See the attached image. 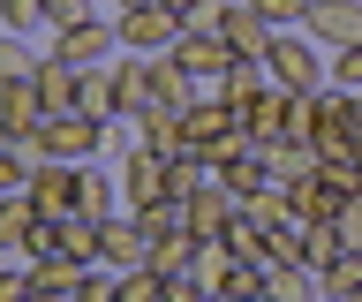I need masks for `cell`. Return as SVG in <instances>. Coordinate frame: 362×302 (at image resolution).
<instances>
[{"mask_svg":"<svg viewBox=\"0 0 362 302\" xmlns=\"http://www.w3.org/2000/svg\"><path fill=\"white\" fill-rule=\"evenodd\" d=\"M264 76L279 83V91H294V98H317L325 83H332V53L317 46L310 30H272V46H264Z\"/></svg>","mask_w":362,"mask_h":302,"instance_id":"obj_1","label":"cell"},{"mask_svg":"<svg viewBox=\"0 0 362 302\" xmlns=\"http://www.w3.org/2000/svg\"><path fill=\"white\" fill-rule=\"evenodd\" d=\"M38 159H68V166H83V159H106V121H90V114H53L38 129Z\"/></svg>","mask_w":362,"mask_h":302,"instance_id":"obj_2","label":"cell"},{"mask_svg":"<svg viewBox=\"0 0 362 302\" xmlns=\"http://www.w3.org/2000/svg\"><path fill=\"white\" fill-rule=\"evenodd\" d=\"M113 30H121V53H174L181 16L166 8V0H144V8H121V16H113Z\"/></svg>","mask_w":362,"mask_h":302,"instance_id":"obj_3","label":"cell"},{"mask_svg":"<svg viewBox=\"0 0 362 302\" xmlns=\"http://www.w3.org/2000/svg\"><path fill=\"white\" fill-rule=\"evenodd\" d=\"M113 53H121L113 16H90V23H76V30H53V61H68V69H106Z\"/></svg>","mask_w":362,"mask_h":302,"instance_id":"obj_4","label":"cell"},{"mask_svg":"<svg viewBox=\"0 0 362 302\" xmlns=\"http://www.w3.org/2000/svg\"><path fill=\"white\" fill-rule=\"evenodd\" d=\"M174 61H181L189 76H197V98H204V91H219V76L234 69L242 53L226 46L219 30H181V38H174Z\"/></svg>","mask_w":362,"mask_h":302,"instance_id":"obj_5","label":"cell"},{"mask_svg":"<svg viewBox=\"0 0 362 302\" xmlns=\"http://www.w3.org/2000/svg\"><path fill=\"white\" fill-rule=\"evenodd\" d=\"M98 265L106 272H144L151 265V234L136 227V211H113L106 227H98Z\"/></svg>","mask_w":362,"mask_h":302,"instance_id":"obj_6","label":"cell"},{"mask_svg":"<svg viewBox=\"0 0 362 302\" xmlns=\"http://www.w3.org/2000/svg\"><path fill=\"white\" fill-rule=\"evenodd\" d=\"M23 197L38 204V219H68V211H76V166L68 159H30Z\"/></svg>","mask_w":362,"mask_h":302,"instance_id":"obj_7","label":"cell"},{"mask_svg":"<svg viewBox=\"0 0 362 302\" xmlns=\"http://www.w3.org/2000/svg\"><path fill=\"white\" fill-rule=\"evenodd\" d=\"M302 30H310L325 53H347L362 46V0H317L310 16H302Z\"/></svg>","mask_w":362,"mask_h":302,"instance_id":"obj_8","label":"cell"},{"mask_svg":"<svg viewBox=\"0 0 362 302\" xmlns=\"http://www.w3.org/2000/svg\"><path fill=\"white\" fill-rule=\"evenodd\" d=\"M166 166H174V159H158V151H144V144H136L129 159L113 166V174H121V204H129V211L158 204V197H166Z\"/></svg>","mask_w":362,"mask_h":302,"instance_id":"obj_9","label":"cell"},{"mask_svg":"<svg viewBox=\"0 0 362 302\" xmlns=\"http://www.w3.org/2000/svg\"><path fill=\"white\" fill-rule=\"evenodd\" d=\"M219 38H226L234 53H242V61H264V46H272V23L257 16V8H249V0H226V8H219Z\"/></svg>","mask_w":362,"mask_h":302,"instance_id":"obj_10","label":"cell"},{"mask_svg":"<svg viewBox=\"0 0 362 302\" xmlns=\"http://www.w3.org/2000/svg\"><path fill=\"white\" fill-rule=\"evenodd\" d=\"M234 211H242V197H234V189L211 174V182L189 197V227H197V234H226V227H234Z\"/></svg>","mask_w":362,"mask_h":302,"instance_id":"obj_11","label":"cell"},{"mask_svg":"<svg viewBox=\"0 0 362 302\" xmlns=\"http://www.w3.org/2000/svg\"><path fill=\"white\" fill-rule=\"evenodd\" d=\"M264 151V174L279 189H294L302 174H317V151H310V137H272V144H257Z\"/></svg>","mask_w":362,"mask_h":302,"instance_id":"obj_12","label":"cell"},{"mask_svg":"<svg viewBox=\"0 0 362 302\" xmlns=\"http://www.w3.org/2000/svg\"><path fill=\"white\" fill-rule=\"evenodd\" d=\"M76 114H90V121H121V91H113V61H106V69H76Z\"/></svg>","mask_w":362,"mask_h":302,"instance_id":"obj_13","label":"cell"},{"mask_svg":"<svg viewBox=\"0 0 362 302\" xmlns=\"http://www.w3.org/2000/svg\"><path fill=\"white\" fill-rule=\"evenodd\" d=\"M211 174H219L234 197H249V189H264V182H272V174H264V151H257V144H234V151H219V159H211Z\"/></svg>","mask_w":362,"mask_h":302,"instance_id":"obj_14","label":"cell"},{"mask_svg":"<svg viewBox=\"0 0 362 302\" xmlns=\"http://www.w3.org/2000/svg\"><path fill=\"white\" fill-rule=\"evenodd\" d=\"M136 129H144V151H158V159H181L189 144H181V106H151V114H136Z\"/></svg>","mask_w":362,"mask_h":302,"instance_id":"obj_15","label":"cell"},{"mask_svg":"<svg viewBox=\"0 0 362 302\" xmlns=\"http://www.w3.org/2000/svg\"><path fill=\"white\" fill-rule=\"evenodd\" d=\"M264 295L272 302H325V279H317L310 265H272V272H264Z\"/></svg>","mask_w":362,"mask_h":302,"instance_id":"obj_16","label":"cell"},{"mask_svg":"<svg viewBox=\"0 0 362 302\" xmlns=\"http://www.w3.org/2000/svg\"><path fill=\"white\" fill-rule=\"evenodd\" d=\"M339 257H347V242H339L332 219H302V265H310V272H332Z\"/></svg>","mask_w":362,"mask_h":302,"instance_id":"obj_17","label":"cell"},{"mask_svg":"<svg viewBox=\"0 0 362 302\" xmlns=\"http://www.w3.org/2000/svg\"><path fill=\"white\" fill-rule=\"evenodd\" d=\"M30 234H38V204H30V197H8V204H0V250L23 257Z\"/></svg>","mask_w":362,"mask_h":302,"instance_id":"obj_18","label":"cell"},{"mask_svg":"<svg viewBox=\"0 0 362 302\" xmlns=\"http://www.w3.org/2000/svg\"><path fill=\"white\" fill-rule=\"evenodd\" d=\"M242 219H249V227H279V219H294V204H287V189H279V182H264V189H249V197H242Z\"/></svg>","mask_w":362,"mask_h":302,"instance_id":"obj_19","label":"cell"},{"mask_svg":"<svg viewBox=\"0 0 362 302\" xmlns=\"http://www.w3.org/2000/svg\"><path fill=\"white\" fill-rule=\"evenodd\" d=\"M53 234H61V257H76V265H98V219L68 211V219H53Z\"/></svg>","mask_w":362,"mask_h":302,"instance_id":"obj_20","label":"cell"},{"mask_svg":"<svg viewBox=\"0 0 362 302\" xmlns=\"http://www.w3.org/2000/svg\"><path fill=\"white\" fill-rule=\"evenodd\" d=\"M136 227L151 234V242H166V234H197V227H189V204H181V197H158V204H144V211H136Z\"/></svg>","mask_w":362,"mask_h":302,"instance_id":"obj_21","label":"cell"},{"mask_svg":"<svg viewBox=\"0 0 362 302\" xmlns=\"http://www.w3.org/2000/svg\"><path fill=\"white\" fill-rule=\"evenodd\" d=\"M264 83H272V76H264V61H234V69L219 76V98H226V106H234V114H242L249 98L264 91Z\"/></svg>","mask_w":362,"mask_h":302,"instance_id":"obj_22","label":"cell"},{"mask_svg":"<svg viewBox=\"0 0 362 302\" xmlns=\"http://www.w3.org/2000/svg\"><path fill=\"white\" fill-rule=\"evenodd\" d=\"M204 182H211V159H204V151H181V159L166 166V197H181V204H189Z\"/></svg>","mask_w":362,"mask_h":302,"instance_id":"obj_23","label":"cell"},{"mask_svg":"<svg viewBox=\"0 0 362 302\" xmlns=\"http://www.w3.org/2000/svg\"><path fill=\"white\" fill-rule=\"evenodd\" d=\"M38 91H45V106H53V114H68V106H76V69L45 53V61H38Z\"/></svg>","mask_w":362,"mask_h":302,"instance_id":"obj_24","label":"cell"},{"mask_svg":"<svg viewBox=\"0 0 362 302\" xmlns=\"http://www.w3.org/2000/svg\"><path fill=\"white\" fill-rule=\"evenodd\" d=\"M189 257H197V234H166V242H151V272L174 279V272H189Z\"/></svg>","mask_w":362,"mask_h":302,"instance_id":"obj_25","label":"cell"},{"mask_svg":"<svg viewBox=\"0 0 362 302\" xmlns=\"http://www.w3.org/2000/svg\"><path fill=\"white\" fill-rule=\"evenodd\" d=\"M38 61H45V53H30L16 30H0V83H16V76H38Z\"/></svg>","mask_w":362,"mask_h":302,"instance_id":"obj_26","label":"cell"},{"mask_svg":"<svg viewBox=\"0 0 362 302\" xmlns=\"http://www.w3.org/2000/svg\"><path fill=\"white\" fill-rule=\"evenodd\" d=\"M0 30H16V38L45 30V0H0Z\"/></svg>","mask_w":362,"mask_h":302,"instance_id":"obj_27","label":"cell"},{"mask_svg":"<svg viewBox=\"0 0 362 302\" xmlns=\"http://www.w3.org/2000/svg\"><path fill=\"white\" fill-rule=\"evenodd\" d=\"M90 16H106L98 0H45V30H76V23H90Z\"/></svg>","mask_w":362,"mask_h":302,"instance_id":"obj_28","label":"cell"},{"mask_svg":"<svg viewBox=\"0 0 362 302\" xmlns=\"http://www.w3.org/2000/svg\"><path fill=\"white\" fill-rule=\"evenodd\" d=\"M317 279H325V295H362V250H347L332 272H317Z\"/></svg>","mask_w":362,"mask_h":302,"instance_id":"obj_29","label":"cell"},{"mask_svg":"<svg viewBox=\"0 0 362 302\" xmlns=\"http://www.w3.org/2000/svg\"><path fill=\"white\" fill-rule=\"evenodd\" d=\"M113 287H121V272H106V265H83V279H76V295H68V302H113Z\"/></svg>","mask_w":362,"mask_h":302,"instance_id":"obj_30","label":"cell"},{"mask_svg":"<svg viewBox=\"0 0 362 302\" xmlns=\"http://www.w3.org/2000/svg\"><path fill=\"white\" fill-rule=\"evenodd\" d=\"M249 8H257L272 30H302V16H310V0H249Z\"/></svg>","mask_w":362,"mask_h":302,"instance_id":"obj_31","label":"cell"},{"mask_svg":"<svg viewBox=\"0 0 362 302\" xmlns=\"http://www.w3.org/2000/svg\"><path fill=\"white\" fill-rule=\"evenodd\" d=\"M158 287H166V279H158L151 265H144V272H121V287H113V302H158Z\"/></svg>","mask_w":362,"mask_h":302,"instance_id":"obj_32","label":"cell"},{"mask_svg":"<svg viewBox=\"0 0 362 302\" xmlns=\"http://www.w3.org/2000/svg\"><path fill=\"white\" fill-rule=\"evenodd\" d=\"M23 182H30V159L16 144H0V197H23Z\"/></svg>","mask_w":362,"mask_h":302,"instance_id":"obj_33","label":"cell"},{"mask_svg":"<svg viewBox=\"0 0 362 302\" xmlns=\"http://www.w3.org/2000/svg\"><path fill=\"white\" fill-rule=\"evenodd\" d=\"M332 227H339V242H347V250H362V189L339 204V219H332Z\"/></svg>","mask_w":362,"mask_h":302,"instance_id":"obj_34","label":"cell"},{"mask_svg":"<svg viewBox=\"0 0 362 302\" xmlns=\"http://www.w3.org/2000/svg\"><path fill=\"white\" fill-rule=\"evenodd\" d=\"M332 83H339V91H362V46L332 53Z\"/></svg>","mask_w":362,"mask_h":302,"instance_id":"obj_35","label":"cell"},{"mask_svg":"<svg viewBox=\"0 0 362 302\" xmlns=\"http://www.w3.org/2000/svg\"><path fill=\"white\" fill-rule=\"evenodd\" d=\"M211 287H197V272H174L166 287H158V302H204Z\"/></svg>","mask_w":362,"mask_h":302,"instance_id":"obj_36","label":"cell"},{"mask_svg":"<svg viewBox=\"0 0 362 302\" xmlns=\"http://www.w3.org/2000/svg\"><path fill=\"white\" fill-rule=\"evenodd\" d=\"M121 8H144V0H113V16H121Z\"/></svg>","mask_w":362,"mask_h":302,"instance_id":"obj_37","label":"cell"},{"mask_svg":"<svg viewBox=\"0 0 362 302\" xmlns=\"http://www.w3.org/2000/svg\"><path fill=\"white\" fill-rule=\"evenodd\" d=\"M242 302H272V295H264V287H257V295H242Z\"/></svg>","mask_w":362,"mask_h":302,"instance_id":"obj_38","label":"cell"},{"mask_svg":"<svg viewBox=\"0 0 362 302\" xmlns=\"http://www.w3.org/2000/svg\"><path fill=\"white\" fill-rule=\"evenodd\" d=\"M204 302H242V295H204Z\"/></svg>","mask_w":362,"mask_h":302,"instance_id":"obj_39","label":"cell"},{"mask_svg":"<svg viewBox=\"0 0 362 302\" xmlns=\"http://www.w3.org/2000/svg\"><path fill=\"white\" fill-rule=\"evenodd\" d=\"M8 265H16V257H8V250H0V272H8Z\"/></svg>","mask_w":362,"mask_h":302,"instance_id":"obj_40","label":"cell"},{"mask_svg":"<svg viewBox=\"0 0 362 302\" xmlns=\"http://www.w3.org/2000/svg\"><path fill=\"white\" fill-rule=\"evenodd\" d=\"M325 302H355V295H325Z\"/></svg>","mask_w":362,"mask_h":302,"instance_id":"obj_41","label":"cell"},{"mask_svg":"<svg viewBox=\"0 0 362 302\" xmlns=\"http://www.w3.org/2000/svg\"><path fill=\"white\" fill-rule=\"evenodd\" d=\"M0 144H8V121H0Z\"/></svg>","mask_w":362,"mask_h":302,"instance_id":"obj_42","label":"cell"},{"mask_svg":"<svg viewBox=\"0 0 362 302\" xmlns=\"http://www.w3.org/2000/svg\"><path fill=\"white\" fill-rule=\"evenodd\" d=\"M98 8H106V16H113V0H98Z\"/></svg>","mask_w":362,"mask_h":302,"instance_id":"obj_43","label":"cell"},{"mask_svg":"<svg viewBox=\"0 0 362 302\" xmlns=\"http://www.w3.org/2000/svg\"><path fill=\"white\" fill-rule=\"evenodd\" d=\"M0 204H8V197H0Z\"/></svg>","mask_w":362,"mask_h":302,"instance_id":"obj_44","label":"cell"},{"mask_svg":"<svg viewBox=\"0 0 362 302\" xmlns=\"http://www.w3.org/2000/svg\"><path fill=\"white\" fill-rule=\"evenodd\" d=\"M310 8H317V0H310Z\"/></svg>","mask_w":362,"mask_h":302,"instance_id":"obj_45","label":"cell"}]
</instances>
